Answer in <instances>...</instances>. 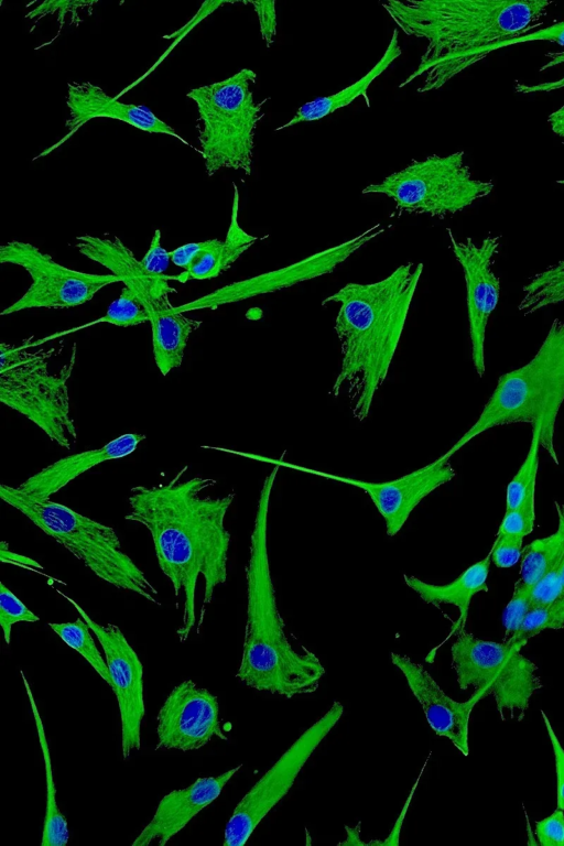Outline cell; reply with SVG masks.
Here are the masks:
<instances>
[{
	"label": "cell",
	"instance_id": "f546056e",
	"mask_svg": "<svg viewBox=\"0 0 564 846\" xmlns=\"http://www.w3.org/2000/svg\"><path fill=\"white\" fill-rule=\"evenodd\" d=\"M531 427L532 437L527 456L507 486L506 511L517 508L528 496L535 495L542 421L539 420Z\"/></svg>",
	"mask_w": 564,
	"mask_h": 846
},
{
	"label": "cell",
	"instance_id": "d590c367",
	"mask_svg": "<svg viewBox=\"0 0 564 846\" xmlns=\"http://www.w3.org/2000/svg\"><path fill=\"white\" fill-rule=\"evenodd\" d=\"M535 523V495L528 496L517 508L505 511L496 535L512 534L525 538Z\"/></svg>",
	"mask_w": 564,
	"mask_h": 846
},
{
	"label": "cell",
	"instance_id": "836d02e7",
	"mask_svg": "<svg viewBox=\"0 0 564 846\" xmlns=\"http://www.w3.org/2000/svg\"><path fill=\"white\" fill-rule=\"evenodd\" d=\"M40 617L9 588L0 582V626L7 644L11 643V630L18 622H35Z\"/></svg>",
	"mask_w": 564,
	"mask_h": 846
},
{
	"label": "cell",
	"instance_id": "44dd1931",
	"mask_svg": "<svg viewBox=\"0 0 564 846\" xmlns=\"http://www.w3.org/2000/svg\"><path fill=\"white\" fill-rule=\"evenodd\" d=\"M66 105L69 117L66 121L68 135L96 118L122 121L148 133L167 134L192 147L169 123L142 105L121 102L109 96L100 86L90 82H73L67 85Z\"/></svg>",
	"mask_w": 564,
	"mask_h": 846
},
{
	"label": "cell",
	"instance_id": "277c9868",
	"mask_svg": "<svg viewBox=\"0 0 564 846\" xmlns=\"http://www.w3.org/2000/svg\"><path fill=\"white\" fill-rule=\"evenodd\" d=\"M280 466L265 476L257 503L246 565L247 619L236 677L248 687L286 698L314 693L325 668L312 651L291 646L276 603L269 550L270 498Z\"/></svg>",
	"mask_w": 564,
	"mask_h": 846
},
{
	"label": "cell",
	"instance_id": "ab89813d",
	"mask_svg": "<svg viewBox=\"0 0 564 846\" xmlns=\"http://www.w3.org/2000/svg\"><path fill=\"white\" fill-rule=\"evenodd\" d=\"M140 261L143 270L148 274L152 276H161L165 274L171 262V256L170 251L162 247L160 229L154 231L150 247Z\"/></svg>",
	"mask_w": 564,
	"mask_h": 846
},
{
	"label": "cell",
	"instance_id": "484cf974",
	"mask_svg": "<svg viewBox=\"0 0 564 846\" xmlns=\"http://www.w3.org/2000/svg\"><path fill=\"white\" fill-rule=\"evenodd\" d=\"M554 506L557 513L556 530L547 536L533 540L522 550L520 579L531 586L550 571L561 570L564 557V503L555 501Z\"/></svg>",
	"mask_w": 564,
	"mask_h": 846
},
{
	"label": "cell",
	"instance_id": "d6a6232c",
	"mask_svg": "<svg viewBox=\"0 0 564 846\" xmlns=\"http://www.w3.org/2000/svg\"><path fill=\"white\" fill-rule=\"evenodd\" d=\"M147 322H150L149 311L135 293L130 288L123 285L120 295L110 303L106 314L94 323H108L118 327H131Z\"/></svg>",
	"mask_w": 564,
	"mask_h": 846
},
{
	"label": "cell",
	"instance_id": "7dc6e473",
	"mask_svg": "<svg viewBox=\"0 0 564 846\" xmlns=\"http://www.w3.org/2000/svg\"><path fill=\"white\" fill-rule=\"evenodd\" d=\"M561 88H564V84L558 89H561Z\"/></svg>",
	"mask_w": 564,
	"mask_h": 846
},
{
	"label": "cell",
	"instance_id": "4dcf8cb0",
	"mask_svg": "<svg viewBox=\"0 0 564 846\" xmlns=\"http://www.w3.org/2000/svg\"><path fill=\"white\" fill-rule=\"evenodd\" d=\"M531 41H549L560 45L563 50L545 54L547 62L540 68V72L564 64V21L556 22L546 28L530 32L523 36L503 43L500 48L510 45L521 44ZM564 84V76L561 79L535 85L518 84L516 90L521 94L547 93L558 89Z\"/></svg>",
	"mask_w": 564,
	"mask_h": 846
},
{
	"label": "cell",
	"instance_id": "f1b7e54d",
	"mask_svg": "<svg viewBox=\"0 0 564 846\" xmlns=\"http://www.w3.org/2000/svg\"><path fill=\"white\" fill-rule=\"evenodd\" d=\"M238 259L224 240L212 238L196 253L189 265L177 275L175 281L186 283L189 280H209L227 271Z\"/></svg>",
	"mask_w": 564,
	"mask_h": 846
},
{
	"label": "cell",
	"instance_id": "9c48e42d",
	"mask_svg": "<svg viewBox=\"0 0 564 846\" xmlns=\"http://www.w3.org/2000/svg\"><path fill=\"white\" fill-rule=\"evenodd\" d=\"M522 646L476 638L465 629L451 647L452 668L460 690L474 687L492 696L502 720L521 722L532 696L542 687L538 665L521 653Z\"/></svg>",
	"mask_w": 564,
	"mask_h": 846
},
{
	"label": "cell",
	"instance_id": "e0dca14e",
	"mask_svg": "<svg viewBox=\"0 0 564 846\" xmlns=\"http://www.w3.org/2000/svg\"><path fill=\"white\" fill-rule=\"evenodd\" d=\"M214 737L227 740L217 697L193 680L177 684L156 716V749L192 751Z\"/></svg>",
	"mask_w": 564,
	"mask_h": 846
},
{
	"label": "cell",
	"instance_id": "4fadbf2b",
	"mask_svg": "<svg viewBox=\"0 0 564 846\" xmlns=\"http://www.w3.org/2000/svg\"><path fill=\"white\" fill-rule=\"evenodd\" d=\"M384 230L380 223L376 224L347 241L310 254L286 267L221 286L196 300L173 306L169 313L185 314L198 310H216L223 305L281 291L332 273L356 251L384 232Z\"/></svg>",
	"mask_w": 564,
	"mask_h": 846
},
{
	"label": "cell",
	"instance_id": "4316f807",
	"mask_svg": "<svg viewBox=\"0 0 564 846\" xmlns=\"http://www.w3.org/2000/svg\"><path fill=\"white\" fill-rule=\"evenodd\" d=\"M564 302V259L534 274L522 286L518 311L529 316Z\"/></svg>",
	"mask_w": 564,
	"mask_h": 846
},
{
	"label": "cell",
	"instance_id": "d6986e66",
	"mask_svg": "<svg viewBox=\"0 0 564 846\" xmlns=\"http://www.w3.org/2000/svg\"><path fill=\"white\" fill-rule=\"evenodd\" d=\"M390 658L404 675L432 730L448 739L460 753L468 756L470 715L484 695L475 690L467 701L457 702L442 690L422 664L395 652H391Z\"/></svg>",
	"mask_w": 564,
	"mask_h": 846
},
{
	"label": "cell",
	"instance_id": "cb8c5ba5",
	"mask_svg": "<svg viewBox=\"0 0 564 846\" xmlns=\"http://www.w3.org/2000/svg\"><path fill=\"white\" fill-rule=\"evenodd\" d=\"M401 55L399 30L394 29L383 55L361 78L335 94L317 97L303 104L288 122L275 128L274 131H281L299 123L322 120L338 109L347 107L359 97H364L367 106L370 107L368 95L370 85Z\"/></svg>",
	"mask_w": 564,
	"mask_h": 846
},
{
	"label": "cell",
	"instance_id": "60d3db41",
	"mask_svg": "<svg viewBox=\"0 0 564 846\" xmlns=\"http://www.w3.org/2000/svg\"><path fill=\"white\" fill-rule=\"evenodd\" d=\"M243 3L252 6L259 22L260 35L267 47L274 43L276 35V10L275 1H246Z\"/></svg>",
	"mask_w": 564,
	"mask_h": 846
},
{
	"label": "cell",
	"instance_id": "ffe728a7",
	"mask_svg": "<svg viewBox=\"0 0 564 846\" xmlns=\"http://www.w3.org/2000/svg\"><path fill=\"white\" fill-rule=\"evenodd\" d=\"M241 767L242 764H238L216 777L197 778L192 784L164 795L153 817L131 846H148L153 842L159 846L167 844L191 820L220 795L225 785Z\"/></svg>",
	"mask_w": 564,
	"mask_h": 846
},
{
	"label": "cell",
	"instance_id": "83f0119b",
	"mask_svg": "<svg viewBox=\"0 0 564 846\" xmlns=\"http://www.w3.org/2000/svg\"><path fill=\"white\" fill-rule=\"evenodd\" d=\"M48 627L70 649L79 653L111 687V677L106 660L99 652L91 629L83 617L68 622H48Z\"/></svg>",
	"mask_w": 564,
	"mask_h": 846
},
{
	"label": "cell",
	"instance_id": "7a4b0ae2",
	"mask_svg": "<svg viewBox=\"0 0 564 846\" xmlns=\"http://www.w3.org/2000/svg\"><path fill=\"white\" fill-rule=\"evenodd\" d=\"M552 1L388 0L381 6L406 35L426 45L417 67L399 84L422 78L417 93L442 88L452 78L511 40L543 24Z\"/></svg>",
	"mask_w": 564,
	"mask_h": 846
},
{
	"label": "cell",
	"instance_id": "e575fe53",
	"mask_svg": "<svg viewBox=\"0 0 564 846\" xmlns=\"http://www.w3.org/2000/svg\"><path fill=\"white\" fill-rule=\"evenodd\" d=\"M532 589L533 586L528 585L520 578L517 581L511 599L502 612L505 640L518 632L527 615L532 609Z\"/></svg>",
	"mask_w": 564,
	"mask_h": 846
},
{
	"label": "cell",
	"instance_id": "2e32d148",
	"mask_svg": "<svg viewBox=\"0 0 564 846\" xmlns=\"http://www.w3.org/2000/svg\"><path fill=\"white\" fill-rule=\"evenodd\" d=\"M451 249L460 264L466 286V306L471 361L478 378L486 373L485 340L488 321L500 299V279L492 270L500 246L499 236H488L479 245L471 238L455 239L447 228Z\"/></svg>",
	"mask_w": 564,
	"mask_h": 846
},
{
	"label": "cell",
	"instance_id": "5bb4252c",
	"mask_svg": "<svg viewBox=\"0 0 564 846\" xmlns=\"http://www.w3.org/2000/svg\"><path fill=\"white\" fill-rule=\"evenodd\" d=\"M56 593L85 619L106 655L111 690L119 708L121 753L126 760L141 747V724L145 715L142 662L117 625L98 623L75 599L59 589Z\"/></svg>",
	"mask_w": 564,
	"mask_h": 846
},
{
	"label": "cell",
	"instance_id": "ee69618b",
	"mask_svg": "<svg viewBox=\"0 0 564 846\" xmlns=\"http://www.w3.org/2000/svg\"><path fill=\"white\" fill-rule=\"evenodd\" d=\"M551 130L564 142V105L552 111L547 117Z\"/></svg>",
	"mask_w": 564,
	"mask_h": 846
},
{
	"label": "cell",
	"instance_id": "bcb514c9",
	"mask_svg": "<svg viewBox=\"0 0 564 846\" xmlns=\"http://www.w3.org/2000/svg\"><path fill=\"white\" fill-rule=\"evenodd\" d=\"M556 183L561 184V185H564V178L563 180H557Z\"/></svg>",
	"mask_w": 564,
	"mask_h": 846
},
{
	"label": "cell",
	"instance_id": "5b68a950",
	"mask_svg": "<svg viewBox=\"0 0 564 846\" xmlns=\"http://www.w3.org/2000/svg\"><path fill=\"white\" fill-rule=\"evenodd\" d=\"M564 402V318H554L535 355L498 378L476 422L442 455L449 459L490 429L542 421L541 447L558 465L555 423Z\"/></svg>",
	"mask_w": 564,
	"mask_h": 846
},
{
	"label": "cell",
	"instance_id": "8fae6325",
	"mask_svg": "<svg viewBox=\"0 0 564 846\" xmlns=\"http://www.w3.org/2000/svg\"><path fill=\"white\" fill-rule=\"evenodd\" d=\"M344 714L340 702L303 731L242 796L224 831V846H242L260 822L289 793L299 773Z\"/></svg>",
	"mask_w": 564,
	"mask_h": 846
},
{
	"label": "cell",
	"instance_id": "7bdbcfd3",
	"mask_svg": "<svg viewBox=\"0 0 564 846\" xmlns=\"http://www.w3.org/2000/svg\"><path fill=\"white\" fill-rule=\"evenodd\" d=\"M203 245H204V241H199V242H188L180 247H176L175 249L170 251L171 262L176 267H180L185 270L189 265V263L192 262L196 253L200 250Z\"/></svg>",
	"mask_w": 564,
	"mask_h": 846
},
{
	"label": "cell",
	"instance_id": "603a6c76",
	"mask_svg": "<svg viewBox=\"0 0 564 846\" xmlns=\"http://www.w3.org/2000/svg\"><path fill=\"white\" fill-rule=\"evenodd\" d=\"M489 554L475 562L463 571L454 581L446 584H431L413 575L404 574V583L419 595L422 601L433 605H452L458 609V618L453 623L447 638L434 647L426 655L425 661L433 663L438 648L452 636L465 629L470 603L477 594L488 592L487 579L490 570Z\"/></svg>",
	"mask_w": 564,
	"mask_h": 846
},
{
	"label": "cell",
	"instance_id": "d4e9b609",
	"mask_svg": "<svg viewBox=\"0 0 564 846\" xmlns=\"http://www.w3.org/2000/svg\"><path fill=\"white\" fill-rule=\"evenodd\" d=\"M26 696L33 714L35 728L37 733L39 744L44 761L45 778H46V804L43 821V831L41 837V846H65L69 838V831L66 817L58 807L56 800V787L54 782L53 766L51 760L50 747L44 729V724L41 718L35 698L33 696L30 683L24 675V672L20 671Z\"/></svg>",
	"mask_w": 564,
	"mask_h": 846
},
{
	"label": "cell",
	"instance_id": "f6af8a7d",
	"mask_svg": "<svg viewBox=\"0 0 564 846\" xmlns=\"http://www.w3.org/2000/svg\"><path fill=\"white\" fill-rule=\"evenodd\" d=\"M560 576H561V583H562V585L564 587V557H563L562 565H561Z\"/></svg>",
	"mask_w": 564,
	"mask_h": 846
},
{
	"label": "cell",
	"instance_id": "1f68e13d",
	"mask_svg": "<svg viewBox=\"0 0 564 846\" xmlns=\"http://www.w3.org/2000/svg\"><path fill=\"white\" fill-rule=\"evenodd\" d=\"M564 628V589L552 603L532 608L518 632L507 639L524 647L528 641L544 630Z\"/></svg>",
	"mask_w": 564,
	"mask_h": 846
},
{
	"label": "cell",
	"instance_id": "3957f363",
	"mask_svg": "<svg viewBox=\"0 0 564 846\" xmlns=\"http://www.w3.org/2000/svg\"><path fill=\"white\" fill-rule=\"evenodd\" d=\"M423 269L422 262H408L379 281L348 282L322 301L339 305L334 329L340 366L329 393L337 398L348 386L360 422L388 377Z\"/></svg>",
	"mask_w": 564,
	"mask_h": 846
},
{
	"label": "cell",
	"instance_id": "6da1fadb",
	"mask_svg": "<svg viewBox=\"0 0 564 846\" xmlns=\"http://www.w3.org/2000/svg\"><path fill=\"white\" fill-rule=\"evenodd\" d=\"M183 466L166 482L137 485L130 489L124 519L142 525L150 534L158 566L170 581L174 596L184 597L182 625L176 629L181 642L196 623V589L204 581L203 606L197 632L215 588L228 576L231 535L225 527L235 494L214 497L205 490L216 484L209 477L183 479Z\"/></svg>",
	"mask_w": 564,
	"mask_h": 846
},
{
	"label": "cell",
	"instance_id": "9a60e30c",
	"mask_svg": "<svg viewBox=\"0 0 564 846\" xmlns=\"http://www.w3.org/2000/svg\"><path fill=\"white\" fill-rule=\"evenodd\" d=\"M258 459L279 465L280 467L285 466L308 471L364 490L382 517L386 532L391 538L401 531L411 513L425 497L438 487L449 482L456 475L449 464V459H445L442 456L416 470L386 481H368L317 471L268 457L258 456Z\"/></svg>",
	"mask_w": 564,
	"mask_h": 846
},
{
	"label": "cell",
	"instance_id": "f35d334b",
	"mask_svg": "<svg viewBox=\"0 0 564 846\" xmlns=\"http://www.w3.org/2000/svg\"><path fill=\"white\" fill-rule=\"evenodd\" d=\"M534 832L541 846H564V810L536 821Z\"/></svg>",
	"mask_w": 564,
	"mask_h": 846
},
{
	"label": "cell",
	"instance_id": "52a82bcc",
	"mask_svg": "<svg viewBox=\"0 0 564 846\" xmlns=\"http://www.w3.org/2000/svg\"><path fill=\"white\" fill-rule=\"evenodd\" d=\"M257 74L241 68L234 75L187 91L198 113L199 153L208 176L221 170L252 173L254 134L263 105L254 100Z\"/></svg>",
	"mask_w": 564,
	"mask_h": 846
},
{
	"label": "cell",
	"instance_id": "ac0fdd59",
	"mask_svg": "<svg viewBox=\"0 0 564 846\" xmlns=\"http://www.w3.org/2000/svg\"><path fill=\"white\" fill-rule=\"evenodd\" d=\"M75 240L79 253L118 275L123 285L135 293L150 313L151 330L158 329L171 321L173 314L169 312L174 305L170 302L169 295L176 291L170 284V281L175 280L174 275L152 276L148 274L143 270L141 261L117 236L111 239L80 235Z\"/></svg>",
	"mask_w": 564,
	"mask_h": 846
},
{
	"label": "cell",
	"instance_id": "30bf717a",
	"mask_svg": "<svg viewBox=\"0 0 564 846\" xmlns=\"http://www.w3.org/2000/svg\"><path fill=\"white\" fill-rule=\"evenodd\" d=\"M494 188L491 181L474 177L460 150L412 160L381 182L367 185L361 193L391 198L400 213L444 217L487 197Z\"/></svg>",
	"mask_w": 564,
	"mask_h": 846
},
{
	"label": "cell",
	"instance_id": "7402d4cb",
	"mask_svg": "<svg viewBox=\"0 0 564 846\" xmlns=\"http://www.w3.org/2000/svg\"><path fill=\"white\" fill-rule=\"evenodd\" d=\"M145 440L141 433H124L99 448L65 456L26 478L17 488L28 495L50 499L69 482L98 465L124 458Z\"/></svg>",
	"mask_w": 564,
	"mask_h": 846
},
{
	"label": "cell",
	"instance_id": "8d00e7d4",
	"mask_svg": "<svg viewBox=\"0 0 564 846\" xmlns=\"http://www.w3.org/2000/svg\"><path fill=\"white\" fill-rule=\"evenodd\" d=\"M523 539L512 534L496 535L489 552L491 563L499 568L514 566L522 556Z\"/></svg>",
	"mask_w": 564,
	"mask_h": 846
},
{
	"label": "cell",
	"instance_id": "8992f818",
	"mask_svg": "<svg viewBox=\"0 0 564 846\" xmlns=\"http://www.w3.org/2000/svg\"><path fill=\"white\" fill-rule=\"evenodd\" d=\"M0 498L68 551L99 579L161 605L156 598V588L122 550L112 527L51 498L34 497L13 486L1 484Z\"/></svg>",
	"mask_w": 564,
	"mask_h": 846
},
{
	"label": "cell",
	"instance_id": "b9f144b4",
	"mask_svg": "<svg viewBox=\"0 0 564 846\" xmlns=\"http://www.w3.org/2000/svg\"><path fill=\"white\" fill-rule=\"evenodd\" d=\"M541 715L551 741L554 756L556 776V807L564 810V748L562 747L557 735L555 734L544 711H541Z\"/></svg>",
	"mask_w": 564,
	"mask_h": 846
},
{
	"label": "cell",
	"instance_id": "ba28073f",
	"mask_svg": "<svg viewBox=\"0 0 564 846\" xmlns=\"http://www.w3.org/2000/svg\"><path fill=\"white\" fill-rule=\"evenodd\" d=\"M75 349L76 346L68 362L53 373L48 368L53 349L31 351L23 344H0V402L66 449L78 436L67 387L75 366Z\"/></svg>",
	"mask_w": 564,
	"mask_h": 846
},
{
	"label": "cell",
	"instance_id": "7c38bea8",
	"mask_svg": "<svg viewBox=\"0 0 564 846\" xmlns=\"http://www.w3.org/2000/svg\"><path fill=\"white\" fill-rule=\"evenodd\" d=\"M0 263L23 268L31 276L25 293L1 316L30 308H70L89 302L104 288L122 282L112 273L77 271L56 262L32 243L12 240L0 247Z\"/></svg>",
	"mask_w": 564,
	"mask_h": 846
},
{
	"label": "cell",
	"instance_id": "74e56055",
	"mask_svg": "<svg viewBox=\"0 0 564 846\" xmlns=\"http://www.w3.org/2000/svg\"><path fill=\"white\" fill-rule=\"evenodd\" d=\"M95 3L96 1H44L29 11L25 14V18L33 20L40 19V17L43 15L57 13V22L61 31V29L64 26L65 19L68 13H70L80 23L82 19H79L78 11L85 9L86 7L89 8Z\"/></svg>",
	"mask_w": 564,
	"mask_h": 846
}]
</instances>
